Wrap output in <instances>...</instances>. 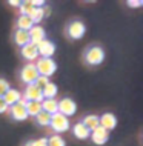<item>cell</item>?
Returning a JSON list of instances; mask_svg holds the SVG:
<instances>
[{
	"mask_svg": "<svg viewBox=\"0 0 143 146\" xmlns=\"http://www.w3.org/2000/svg\"><path fill=\"white\" fill-rule=\"evenodd\" d=\"M8 3H9L11 6H15V8H19V6H20V3H22V2H19V0H9Z\"/></svg>",
	"mask_w": 143,
	"mask_h": 146,
	"instance_id": "cell-31",
	"label": "cell"
},
{
	"mask_svg": "<svg viewBox=\"0 0 143 146\" xmlns=\"http://www.w3.org/2000/svg\"><path fill=\"white\" fill-rule=\"evenodd\" d=\"M72 134H74L75 139H78V140H86V139H89L91 131L82 123V121H78V123H75V125L72 126Z\"/></svg>",
	"mask_w": 143,
	"mask_h": 146,
	"instance_id": "cell-14",
	"label": "cell"
},
{
	"mask_svg": "<svg viewBox=\"0 0 143 146\" xmlns=\"http://www.w3.org/2000/svg\"><path fill=\"white\" fill-rule=\"evenodd\" d=\"M34 65H35V69H37L39 76H43L48 78L57 71V63L54 62V58H43V57L37 58V62Z\"/></svg>",
	"mask_w": 143,
	"mask_h": 146,
	"instance_id": "cell-1",
	"label": "cell"
},
{
	"mask_svg": "<svg viewBox=\"0 0 143 146\" xmlns=\"http://www.w3.org/2000/svg\"><path fill=\"white\" fill-rule=\"evenodd\" d=\"M14 42H15V45H17V46L23 48L25 45L29 43V34H28L26 31L15 29V33H14Z\"/></svg>",
	"mask_w": 143,
	"mask_h": 146,
	"instance_id": "cell-17",
	"label": "cell"
},
{
	"mask_svg": "<svg viewBox=\"0 0 143 146\" xmlns=\"http://www.w3.org/2000/svg\"><path fill=\"white\" fill-rule=\"evenodd\" d=\"M9 88L11 86H9V83H8L5 78H0V97L5 96L8 91H9Z\"/></svg>",
	"mask_w": 143,
	"mask_h": 146,
	"instance_id": "cell-26",
	"label": "cell"
},
{
	"mask_svg": "<svg viewBox=\"0 0 143 146\" xmlns=\"http://www.w3.org/2000/svg\"><path fill=\"white\" fill-rule=\"evenodd\" d=\"M3 100H5V103L8 106H13L15 103H19L20 102V98H22V92L19 89H14V88H9V91L5 94V96L2 97Z\"/></svg>",
	"mask_w": 143,
	"mask_h": 146,
	"instance_id": "cell-15",
	"label": "cell"
},
{
	"mask_svg": "<svg viewBox=\"0 0 143 146\" xmlns=\"http://www.w3.org/2000/svg\"><path fill=\"white\" fill-rule=\"evenodd\" d=\"M48 83H49V78H48V77H43V76H39L37 80L34 82V85L37 86V88H40V89H43Z\"/></svg>",
	"mask_w": 143,
	"mask_h": 146,
	"instance_id": "cell-25",
	"label": "cell"
},
{
	"mask_svg": "<svg viewBox=\"0 0 143 146\" xmlns=\"http://www.w3.org/2000/svg\"><path fill=\"white\" fill-rule=\"evenodd\" d=\"M142 5H143L142 0H129V2H128V6H131V8H138Z\"/></svg>",
	"mask_w": 143,
	"mask_h": 146,
	"instance_id": "cell-29",
	"label": "cell"
},
{
	"mask_svg": "<svg viewBox=\"0 0 143 146\" xmlns=\"http://www.w3.org/2000/svg\"><path fill=\"white\" fill-rule=\"evenodd\" d=\"M31 3H33L34 8H43L45 6V2H42V0H33Z\"/></svg>",
	"mask_w": 143,
	"mask_h": 146,
	"instance_id": "cell-30",
	"label": "cell"
},
{
	"mask_svg": "<svg viewBox=\"0 0 143 146\" xmlns=\"http://www.w3.org/2000/svg\"><path fill=\"white\" fill-rule=\"evenodd\" d=\"M49 126L53 128L54 132H66L69 129V118L62 115V114H59V112H55L51 115Z\"/></svg>",
	"mask_w": 143,
	"mask_h": 146,
	"instance_id": "cell-4",
	"label": "cell"
},
{
	"mask_svg": "<svg viewBox=\"0 0 143 146\" xmlns=\"http://www.w3.org/2000/svg\"><path fill=\"white\" fill-rule=\"evenodd\" d=\"M37 77H39V72L35 69L34 63H26L20 71V80L26 85H33L37 80Z\"/></svg>",
	"mask_w": 143,
	"mask_h": 146,
	"instance_id": "cell-5",
	"label": "cell"
},
{
	"mask_svg": "<svg viewBox=\"0 0 143 146\" xmlns=\"http://www.w3.org/2000/svg\"><path fill=\"white\" fill-rule=\"evenodd\" d=\"M20 52H22V57L28 60L29 63H34V60L39 58V51H37V46L33 45V43H28L23 48H20Z\"/></svg>",
	"mask_w": 143,
	"mask_h": 146,
	"instance_id": "cell-13",
	"label": "cell"
},
{
	"mask_svg": "<svg viewBox=\"0 0 143 146\" xmlns=\"http://www.w3.org/2000/svg\"><path fill=\"white\" fill-rule=\"evenodd\" d=\"M19 9H20V15H28V17H31V15H33V13L35 11V8L33 6L31 0H26V2H22V3H20Z\"/></svg>",
	"mask_w": 143,
	"mask_h": 146,
	"instance_id": "cell-22",
	"label": "cell"
},
{
	"mask_svg": "<svg viewBox=\"0 0 143 146\" xmlns=\"http://www.w3.org/2000/svg\"><path fill=\"white\" fill-rule=\"evenodd\" d=\"M57 103L59 100L57 98H43L42 100V111L53 115V114L57 112Z\"/></svg>",
	"mask_w": 143,
	"mask_h": 146,
	"instance_id": "cell-16",
	"label": "cell"
},
{
	"mask_svg": "<svg viewBox=\"0 0 143 146\" xmlns=\"http://www.w3.org/2000/svg\"><path fill=\"white\" fill-rule=\"evenodd\" d=\"M91 140L94 141L95 145H105L106 141L109 139V132L106 131V129H103L102 126H97L95 129L91 131Z\"/></svg>",
	"mask_w": 143,
	"mask_h": 146,
	"instance_id": "cell-10",
	"label": "cell"
},
{
	"mask_svg": "<svg viewBox=\"0 0 143 146\" xmlns=\"http://www.w3.org/2000/svg\"><path fill=\"white\" fill-rule=\"evenodd\" d=\"M48 146H66V143L60 135L54 134V135H51L49 139H48Z\"/></svg>",
	"mask_w": 143,
	"mask_h": 146,
	"instance_id": "cell-24",
	"label": "cell"
},
{
	"mask_svg": "<svg viewBox=\"0 0 143 146\" xmlns=\"http://www.w3.org/2000/svg\"><path fill=\"white\" fill-rule=\"evenodd\" d=\"M33 146H48V139L42 137V139L33 140Z\"/></svg>",
	"mask_w": 143,
	"mask_h": 146,
	"instance_id": "cell-27",
	"label": "cell"
},
{
	"mask_svg": "<svg viewBox=\"0 0 143 146\" xmlns=\"http://www.w3.org/2000/svg\"><path fill=\"white\" fill-rule=\"evenodd\" d=\"M8 109H9V106L5 103V100H3L2 97H0V114H5L8 112Z\"/></svg>",
	"mask_w": 143,
	"mask_h": 146,
	"instance_id": "cell-28",
	"label": "cell"
},
{
	"mask_svg": "<svg viewBox=\"0 0 143 146\" xmlns=\"http://www.w3.org/2000/svg\"><path fill=\"white\" fill-rule=\"evenodd\" d=\"M42 96H43V98H55L57 97V85L53 83V82H49V83L42 89Z\"/></svg>",
	"mask_w": 143,
	"mask_h": 146,
	"instance_id": "cell-20",
	"label": "cell"
},
{
	"mask_svg": "<svg viewBox=\"0 0 143 146\" xmlns=\"http://www.w3.org/2000/svg\"><path fill=\"white\" fill-rule=\"evenodd\" d=\"M82 123L85 125L86 128L89 129V131H92V129L97 128V126H100V125H98V117L94 115V114H89V115H86V117L82 120Z\"/></svg>",
	"mask_w": 143,
	"mask_h": 146,
	"instance_id": "cell-21",
	"label": "cell"
},
{
	"mask_svg": "<svg viewBox=\"0 0 143 146\" xmlns=\"http://www.w3.org/2000/svg\"><path fill=\"white\" fill-rule=\"evenodd\" d=\"M57 112L69 118L71 115H74V114L77 112V105H75V102L72 100V98L65 97V98H62V100H59Z\"/></svg>",
	"mask_w": 143,
	"mask_h": 146,
	"instance_id": "cell-3",
	"label": "cell"
},
{
	"mask_svg": "<svg viewBox=\"0 0 143 146\" xmlns=\"http://www.w3.org/2000/svg\"><path fill=\"white\" fill-rule=\"evenodd\" d=\"M105 60V51L100 46H91L85 52V62L89 66H97Z\"/></svg>",
	"mask_w": 143,
	"mask_h": 146,
	"instance_id": "cell-2",
	"label": "cell"
},
{
	"mask_svg": "<svg viewBox=\"0 0 143 146\" xmlns=\"http://www.w3.org/2000/svg\"><path fill=\"white\" fill-rule=\"evenodd\" d=\"M66 33L71 38H74V40H78V38H82L83 35L86 33V28H85V23L80 22V20H74L71 22L68 25V28H66Z\"/></svg>",
	"mask_w": 143,
	"mask_h": 146,
	"instance_id": "cell-8",
	"label": "cell"
},
{
	"mask_svg": "<svg viewBox=\"0 0 143 146\" xmlns=\"http://www.w3.org/2000/svg\"><path fill=\"white\" fill-rule=\"evenodd\" d=\"M25 108H26L28 117H35L42 112V103H39V102H26Z\"/></svg>",
	"mask_w": 143,
	"mask_h": 146,
	"instance_id": "cell-18",
	"label": "cell"
},
{
	"mask_svg": "<svg viewBox=\"0 0 143 146\" xmlns=\"http://www.w3.org/2000/svg\"><path fill=\"white\" fill-rule=\"evenodd\" d=\"M34 118H35V121H37L39 126H49V123H51V115L46 112H43V111L39 114V115H35Z\"/></svg>",
	"mask_w": 143,
	"mask_h": 146,
	"instance_id": "cell-23",
	"label": "cell"
},
{
	"mask_svg": "<svg viewBox=\"0 0 143 146\" xmlns=\"http://www.w3.org/2000/svg\"><path fill=\"white\" fill-rule=\"evenodd\" d=\"M25 105H26V102L23 100V98H20V102H19V103L9 106V109H8V111H9L11 117H13L14 120L23 121V120H26V118H28V112H26Z\"/></svg>",
	"mask_w": 143,
	"mask_h": 146,
	"instance_id": "cell-7",
	"label": "cell"
},
{
	"mask_svg": "<svg viewBox=\"0 0 143 146\" xmlns=\"http://www.w3.org/2000/svg\"><path fill=\"white\" fill-rule=\"evenodd\" d=\"M28 34H29V43H33L35 46L46 38L45 37V29H43L40 25H34L33 28L28 31Z\"/></svg>",
	"mask_w": 143,
	"mask_h": 146,
	"instance_id": "cell-12",
	"label": "cell"
},
{
	"mask_svg": "<svg viewBox=\"0 0 143 146\" xmlns=\"http://www.w3.org/2000/svg\"><path fill=\"white\" fill-rule=\"evenodd\" d=\"M98 125L109 132L111 129H114L117 126V117L114 115V114H111V112H105L103 115L98 117Z\"/></svg>",
	"mask_w": 143,
	"mask_h": 146,
	"instance_id": "cell-11",
	"label": "cell"
},
{
	"mask_svg": "<svg viewBox=\"0 0 143 146\" xmlns=\"http://www.w3.org/2000/svg\"><path fill=\"white\" fill-rule=\"evenodd\" d=\"M22 98L25 102H39V103H42V100H43L42 89L37 88L34 83L33 85H26L25 92L22 94Z\"/></svg>",
	"mask_w": 143,
	"mask_h": 146,
	"instance_id": "cell-6",
	"label": "cell"
},
{
	"mask_svg": "<svg viewBox=\"0 0 143 146\" xmlns=\"http://www.w3.org/2000/svg\"><path fill=\"white\" fill-rule=\"evenodd\" d=\"M37 51H39V56H42L43 58H51L55 52V45L51 40H43L37 45Z\"/></svg>",
	"mask_w": 143,
	"mask_h": 146,
	"instance_id": "cell-9",
	"label": "cell"
},
{
	"mask_svg": "<svg viewBox=\"0 0 143 146\" xmlns=\"http://www.w3.org/2000/svg\"><path fill=\"white\" fill-rule=\"evenodd\" d=\"M23 146H33V140H29V141H26V143H25V145H23Z\"/></svg>",
	"mask_w": 143,
	"mask_h": 146,
	"instance_id": "cell-32",
	"label": "cell"
},
{
	"mask_svg": "<svg viewBox=\"0 0 143 146\" xmlns=\"http://www.w3.org/2000/svg\"><path fill=\"white\" fill-rule=\"evenodd\" d=\"M34 26L33 20H31V17H28V15H20V17L17 19V29L20 31H29L31 28Z\"/></svg>",
	"mask_w": 143,
	"mask_h": 146,
	"instance_id": "cell-19",
	"label": "cell"
}]
</instances>
